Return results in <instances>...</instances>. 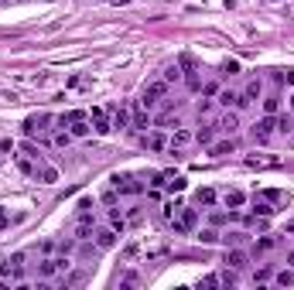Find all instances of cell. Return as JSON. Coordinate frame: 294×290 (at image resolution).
Returning a JSON list of instances; mask_svg holds the SVG:
<instances>
[{
  "label": "cell",
  "mask_w": 294,
  "mask_h": 290,
  "mask_svg": "<svg viewBox=\"0 0 294 290\" xmlns=\"http://www.w3.org/2000/svg\"><path fill=\"white\" fill-rule=\"evenodd\" d=\"M52 123H55L52 113H31V116L21 123V130H24V137H38V140H41V137L52 134Z\"/></svg>",
  "instance_id": "1"
},
{
  "label": "cell",
  "mask_w": 294,
  "mask_h": 290,
  "mask_svg": "<svg viewBox=\"0 0 294 290\" xmlns=\"http://www.w3.org/2000/svg\"><path fill=\"white\" fill-rule=\"evenodd\" d=\"M195 225H199V212H195V208H185V205H181L178 212L171 215V232H175V235L195 232Z\"/></svg>",
  "instance_id": "2"
},
{
  "label": "cell",
  "mask_w": 294,
  "mask_h": 290,
  "mask_svg": "<svg viewBox=\"0 0 294 290\" xmlns=\"http://www.w3.org/2000/svg\"><path fill=\"white\" fill-rule=\"evenodd\" d=\"M164 96H168V82H164V78H154V82H147L144 92H140V106H144V110H154Z\"/></svg>",
  "instance_id": "3"
},
{
  "label": "cell",
  "mask_w": 294,
  "mask_h": 290,
  "mask_svg": "<svg viewBox=\"0 0 294 290\" xmlns=\"http://www.w3.org/2000/svg\"><path fill=\"white\" fill-rule=\"evenodd\" d=\"M274 134H277V116H267V113H263L260 120L253 123V130H250L253 144H271Z\"/></svg>",
  "instance_id": "4"
},
{
  "label": "cell",
  "mask_w": 294,
  "mask_h": 290,
  "mask_svg": "<svg viewBox=\"0 0 294 290\" xmlns=\"http://www.w3.org/2000/svg\"><path fill=\"white\" fill-rule=\"evenodd\" d=\"M113 191L116 195H140L144 184H140L137 174H113Z\"/></svg>",
  "instance_id": "5"
},
{
  "label": "cell",
  "mask_w": 294,
  "mask_h": 290,
  "mask_svg": "<svg viewBox=\"0 0 294 290\" xmlns=\"http://www.w3.org/2000/svg\"><path fill=\"white\" fill-rule=\"evenodd\" d=\"M113 113L110 110H103V106H96V110L89 113V123H92V134H100V137H106L110 130H113V120H110Z\"/></svg>",
  "instance_id": "6"
},
{
  "label": "cell",
  "mask_w": 294,
  "mask_h": 290,
  "mask_svg": "<svg viewBox=\"0 0 294 290\" xmlns=\"http://www.w3.org/2000/svg\"><path fill=\"white\" fill-rule=\"evenodd\" d=\"M0 277H4V280H21L24 277V253L7 256V263L0 267Z\"/></svg>",
  "instance_id": "7"
},
{
  "label": "cell",
  "mask_w": 294,
  "mask_h": 290,
  "mask_svg": "<svg viewBox=\"0 0 294 290\" xmlns=\"http://www.w3.org/2000/svg\"><path fill=\"white\" fill-rule=\"evenodd\" d=\"M253 198H263L267 205H274V208H284V205L291 201V195H287L284 188H260L257 195H253Z\"/></svg>",
  "instance_id": "8"
},
{
  "label": "cell",
  "mask_w": 294,
  "mask_h": 290,
  "mask_svg": "<svg viewBox=\"0 0 294 290\" xmlns=\"http://www.w3.org/2000/svg\"><path fill=\"white\" fill-rule=\"evenodd\" d=\"M247 168H250V171H271V168H281V157L250 154V157H247Z\"/></svg>",
  "instance_id": "9"
},
{
  "label": "cell",
  "mask_w": 294,
  "mask_h": 290,
  "mask_svg": "<svg viewBox=\"0 0 294 290\" xmlns=\"http://www.w3.org/2000/svg\"><path fill=\"white\" fill-rule=\"evenodd\" d=\"M223 263H226L229 270H243V267L250 263V253H247V249H239V246H233V249L226 253V259H223Z\"/></svg>",
  "instance_id": "10"
},
{
  "label": "cell",
  "mask_w": 294,
  "mask_h": 290,
  "mask_svg": "<svg viewBox=\"0 0 294 290\" xmlns=\"http://www.w3.org/2000/svg\"><path fill=\"white\" fill-rule=\"evenodd\" d=\"M92 243L100 246V249H113L116 246V229L113 225H110V229H96V232H92Z\"/></svg>",
  "instance_id": "11"
},
{
  "label": "cell",
  "mask_w": 294,
  "mask_h": 290,
  "mask_svg": "<svg viewBox=\"0 0 294 290\" xmlns=\"http://www.w3.org/2000/svg\"><path fill=\"white\" fill-rule=\"evenodd\" d=\"M257 99H260V78H253L247 89L239 92V110H243V106H250V102H257Z\"/></svg>",
  "instance_id": "12"
},
{
  "label": "cell",
  "mask_w": 294,
  "mask_h": 290,
  "mask_svg": "<svg viewBox=\"0 0 294 290\" xmlns=\"http://www.w3.org/2000/svg\"><path fill=\"white\" fill-rule=\"evenodd\" d=\"M192 140H195L192 130H185V126H175V134L168 137V147H188Z\"/></svg>",
  "instance_id": "13"
},
{
  "label": "cell",
  "mask_w": 294,
  "mask_h": 290,
  "mask_svg": "<svg viewBox=\"0 0 294 290\" xmlns=\"http://www.w3.org/2000/svg\"><path fill=\"white\" fill-rule=\"evenodd\" d=\"M215 130H223V134L233 137V134L239 130V116H236V113H226V116H219V120H215Z\"/></svg>",
  "instance_id": "14"
},
{
  "label": "cell",
  "mask_w": 294,
  "mask_h": 290,
  "mask_svg": "<svg viewBox=\"0 0 294 290\" xmlns=\"http://www.w3.org/2000/svg\"><path fill=\"white\" fill-rule=\"evenodd\" d=\"M223 205H226V208H243V205H247V195L239 188H229V191H223Z\"/></svg>",
  "instance_id": "15"
},
{
  "label": "cell",
  "mask_w": 294,
  "mask_h": 290,
  "mask_svg": "<svg viewBox=\"0 0 294 290\" xmlns=\"http://www.w3.org/2000/svg\"><path fill=\"white\" fill-rule=\"evenodd\" d=\"M144 147H147V150H154V154H161V150L168 147V137H164V134H144Z\"/></svg>",
  "instance_id": "16"
},
{
  "label": "cell",
  "mask_w": 294,
  "mask_h": 290,
  "mask_svg": "<svg viewBox=\"0 0 294 290\" xmlns=\"http://www.w3.org/2000/svg\"><path fill=\"white\" fill-rule=\"evenodd\" d=\"M274 246H277V235H257V243H253V253H257V256H263V253H271Z\"/></svg>",
  "instance_id": "17"
},
{
  "label": "cell",
  "mask_w": 294,
  "mask_h": 290,
  "mask_svg": "<svg viewBox=\"0 0 294 290\" xmlns=\"http://www.w3.org/2000/svg\"><path fill=\"white\" fill-rule=\"evenodd\" d=\"M277 134H281V137L294 134V116H291V113H277Z\"/></svg>",
  "instance_id": "18"
},
{
  "label": "cell",
  "mask_w": 294,
  "mask_h": 290,
  "mask_svg": "<svg viewBox=\"0 0 294 290\" xmlns=\"http://www.w3.org/2000/svg\"><path fill=\"white\" fill-rule=\"evenodd\" d=\"M17 171H21V174H28V178H34V174H38V161L17 154Z\"/></svg>",
  "instance_id": "19"
},
{
  "label": "cell",
  "mask_w": 294,
  "mask_h": 290,
  "mask_svg": "<svg viewBox=\"0 0 294 290\" xmlns=\"http://www.w3.org/2000/svg\"><path fill=\"white\" fill-rule=\"evenodd\" d=\"M236 150V144L233 140H219V144H209V154L212 157H226V154H233Z\"/></svg>",
  "instance_id": "20"
},
{
  "label": "cell",
  "mask_w": 294,
  "mask_h": 290,
  "mask_svg": "<svg viewBox=\"0 0 294 290\" xmlns=\"http://www.w3.org/2000/svg\"><path fill=\"white\" fill-rule=\"evenodd\" d=\"M34 178L41 181V184H55V181H58V171L48 168V164H38V174H34Z\"/></svg>",
  "instance_id": "21"
},
{
  "label": "cell",
  "mask_w": 294,
  "mask_h": 290,
  "mask_svg": "<svg viewBox=\"0 0 294 290\" xmlns=\"http://www.w3.org/2000/svg\"><path fill=\"white\" fill-rule=\"evenodd\" d=\"M274 212H277L274 205H267V201H263V198H253V215H260V219H271Z\"/></svg>",
  "instance_id": "22"
},
{
  "label": "cell",
  "mask_w": 294,
  "mask_h": 290,
  "mask_svg": "<svg viewBox=\"0 0 294 290\" xmlns=\"http://www.w3.org/2000/svg\"><path fill=\"white\" fill-rule=\"evenodd\" d=\"M130 126H137V130H147V110L137 102V110H134V116H130Z\"/></svg>",
  "instance_id": "23"
},
{
  "label": "cell",
  "mask_w": 294,
  "mask_h": 290,
  "mask_svg": "<svg viewBox=\"0 0 294 290\" xmlns=\"http://www.w3.org/2000/svg\"><path fill=\"white\" fill-rule=\"evenodd\" d=\"M219 102H223V106H236L239 110V92H233V89H219Z\"/></svg>",
  "instance_id": "24"
},
{
  "label": "cell",
  "mask_w": 294,
  "mask_h": 290,
  "mask_svg": "<svg viewBox=\"0 0 294 290\" xmlns=\"http://www.w3.org/2000/svg\"><path fill=\"white\" fill-rule=\"evenodd\" d=\"M195 201L209 208V205H215V191L212 188H199V191H195Z\"/></svg>",
  "instance_id": "25"
},
{
  "label": "cell",
  "mask_w": 294,
  "mask_h": 290,
  "mask_svg": "<svg viewBox=\"0 0 294 290\" xmlns=\"http://www.w3.org/2000/svg\"><path fill=\"white\" fill-rule=\"evenodd\" d=\"M110 225H113L116 232H127V215L120 212V208H113V212H110Z\"/></svg>",
  "instance_id": "26"
},
{
  "label": "cell",
  "mask_w": 294,
  "mask_h": 290,
  "mask_svg": "<svg viewBox=\"0 0 294 290\" xmlns=\"http://www.w3.org/2000/svg\"><path fill=\"white\" fill-rule=\"evenodd\" d=\"M212 130H215V123H205L202 130L195 134V140H199V144H205V147H209V144H212Z\"/></svg>",
  "instance_id": "27"
},
{
  "label": "cell",
  "mask_w": 294,
  "mask_h": 290,
  "mask_svg": "<svg viewBox=\"0 0 294 290\" xmlns=\"http://www.w3.org/2000/svg\"><path fill=\"white\" fill-rule=\"evenodd\" d=\"M274 283H277V287H291V283H294V270H281V273H274Z\"/></svg>",
  "instance_id": "28"
},
{
  "label": "cell",
  "mask_w": 294,
  "mask_h": 290,
  "mask_svg": "<svg viewBox=\"0 0 294 290\" xmlns=\"http://www.w3.org/2000/svg\"><path fill=\"white\" fill-rule=\"evenodd\" d=\"M124 215H127V229H134V225L144 222V208H130V212H124Z\"/></svg>",
  "instance_id": "29"
},
{
  "label": "cell",
  "mask_w": 294,
  "mask_h": 290,
  "mask_svg": "<svg viewBox=\"0 0 294 290\" xmlns=\"http://www.w3.org/2000/svg\"><path fill=\"white\" fill-rule=\"evenodd\" d=\"M263 113H267V116H277V113H281V99H277V96H267V99H263Z\"/></svg>",
  "instance_id": "30"
},
{
  "label": "cell",
  "mask_w": 294,
  "mask_h": 290,
  "mask_svg": "<svg viewBox=\"0 0 294 290\" xmlns=\"http://www.w3.org/2000/svg\"><path fill=\"white\" fill-rule=\"evenodd\" d=\"M17 154H24V157H31V161H38V164H41V150H38L34 144H21V147H17Z\"/></svg>",
  "instance_id": "31"
},
{
  "label": "cell",
  "mask_w": 294,
  "mask_h": 290,
  "mask_svg": "<svg viewBox=\"0 0 294 290\" xmlns=\"http://www.w3.org/2000/svg\"><path fill=\"white\" fill-rule=\"evenodd\" d=\"M110 113H113V130L116 126H130V113L127 110H110Z\"/></svg>",
  "instance_id": "32"
},
{
  "label": "cell",
  "mask_w": 294,
  "mask_h": 290,
  "mask_svg": "<svg viewBox=\"0 0 294 290\" xmlns=\"http://www.w3.org/2000/svg\"><path fill=\"white\" fill-rule=\"evenodd\" d=\"M219 239H223V235L215 232V229H202V232H199V243H205V246H212V243H219Z\"/></svg>",
  "instance_id": "33"
},
{
  "label": "cell",
  "mask_w": 294,
  "mask_h": 290,
  "mask_svg": "<svg viewBox=\"0 0 294 290\" xmlns=\"http://www.w3.org/2000/svg\"><path fill=\"white\" fill-rule=\"evenodd\" d=\"M164 188H168L171 195H175V191H185V178H181V174H171V178H168V184H164Z\"/></svg>",
  "instance_id": "34"
},
{
  "label": "cell",
  "mask_w": 294,
  "mask_h": 290,
  "mask_svg": "<svg viewBox=\"0 0 294 290\" xmlns=\"http://www.w3.org/2000/svg\"><path fill=\"white\" fill-rule=\"evenodd\" d=\"M34 249H38L41 256H52V253H55V249H58V243H55V239H45V243H38V246H34Z\"/></svg>",
  "instance_id": "35"
},
{
  "label": "cell",
  "mask_w": 294,
  "mask_h": 290,
  "mask_svg": "<svg viewBox=\"0 0 294 290\" xmlns=\"http://www.w3.org/2000/svg\"><path fill=\"white\" fill-rule=\"evenodd\" d=\"M223 75H229V78L239 75V62L236 58H226V62H223Z\"/></svg>",
  "instance_id": "36"
},
{
  "label": "cell",
  "mask_w": 294,
  "mask_h": 290,
  "mask_svg": "<svg viewBox=\"0 0 294 290\" xmlns=\"http://www.w3.org/2000/svg\"><path fill=\"white\" fill-rule=\"evenodd\" d=\"M274 78H277V82H284V86H291V89H294V68H284V72H277Z\"/></svg>",
  "instance_id": "37"
},
{
  "label": "cell",
  "mask_w": 294,
  "mask_h": 290,
  "mask_svg": "<svg viewBox=\"0 0 294 290\" xmlns=\"http://www.w3.org/2000/svg\"><path fill=\"white\" fill-rule=\"evenodd\" d=\"M243 239H247V232H226V235H223V243H226V246H239Z\"/></svg>",
  "instance_id": "38"
},
{
  "label": "cell",
  "mask_w": 294,
  "mask_h": 290,
  "mask_svg": "<svg viewBox=\"0 0 294 290\" xmlns=\"http://www.w3.org/2000/svg\"><path fill=\"white\" fill-rule=\"evenodd\" d=\"M178 78H181L178 65H168V68H164V82H168V86H171V82H178Z\"/></svg>",
  "instance_id": "39"
},
{
  "label": "cell",
  "mask_w": 294,
  "mask_h": 290,
  "mask_svg": "<svg viewBox=\"0 0 294 290\" xmlns=\"http://www.w3.org/2000/svg\"><path fill=\"white\" fill-rule=\"evenodd\" d=\"M52 140H55V147H68V140H72V134H68V130H58V134L52 137Z\"/></svg>",
  "instance_id": "40"
},
{
  "label": "cell",
  "mask_w": 294,
  "mask_h": 290,
  "mask_svg": "<svg viewBox=\"0 0 294 290\" xmlns=\"http://www.w3.org/2000/svg\"><path fill=\"white\" fill-rule=\"evenodd\" d=\"M120 283H124V287H137V283H140V277H137V273H124V280H120Z\"/></svg>",
  "instance_id": "41"
},
{
  "label": "cell",
  "mask_w": 294,
  "mask_h": 290,
  "mask_svg": "<svg viewBox=\"0 0 294 290\" xmlns=\"http://www.w3.org/2000/svg\"><path fill=\"white\" fill-rule=\"evenodd\" d=\"M267 280H271V270H257L253 273V283H267Z\"/></svg>",
  "instance_id": "42"
},
{
  "label": "cell",
  "mask_w": 294,
  "mask_h": 290,
  "mask_svg": "<svg viewBox=\"0 0 294 290\" xmlns=\"http://www.w3.org/2000/svg\"><path fill=\"white\" fill-rule=\"evenodd\" d=\"M199 287H219V273H212V277L199 280Z\"/></svg>",
  "instance_id": "43"
},
{
  "label": "cell",
  "mask_w": 294,
  "mask_h": 290,
  "mask_svg": "<svg viewBox=\"0 0 294 290\" xmlns=\"http://www.w3.org/2000/svg\"><path fill=\"white\" fill-rule=\"evenodd\" d=\"M178 208H181V201H168V205H164V215H168V219H171V215L178 212Z\"/></svg>",
  "instance_id": "44"
},
{
  "label": "cell",
  "mask_w": 294,
  "mask_h": 290,
  "mask_svg": "<svg viewBox=\"0 0 294 290\" xmlns=\"http://www.w3.org/2000/svg\"><path fill=\"white\" fill-rule=\"evenodd\" d=\"M7 225H11V215H7V208H0V232H4Z\"/></svg>",
  "instance_id": "45"
},
{
  "label": "cell",
  "mask_w": 294,
  "mask_h": 290,
  "mask_svg": "<svg viewBox=\"0 0 294 290\" xmlns=\"http://www.w3.org/2000/svg\"><path fill=\"white\" fill-rule=\"evenodd\" d=\"M79 212H92V198H82L79 201Z\"/></svg>",
  "instance_id": "46"
},
{
  "label": "cell",
  "mask_w": 294,
  "mask_h": 290,
  "mask_svg": "<svg viewBox=\"0 0 294 290\" xmlns=\"http://www.w3.org/2000/svg\"><path fill=\"white\" fill-rule=\"evenodd\" d=\"M287 267H294V253H287Z\"/></svg>",
  "instance_id": "47"
},
{
  "label": "cell",
  "mask_w": 294,
  "mask_h": 290,
  "mask_svg": "<svg viewBox=\"0 0 294 290\" xmlns=\"http://www.w3.org/2000/svg\"><path fill=\"white\" fill-rule=\"evenodd\" d=\"M113 4H130V0H113Z\"/></svg>",
  "instance_id": "48"
},
{
  "label": "cell",
  "mask_w": 294,
  "mask_h": 290,
  "mask_svg": "<svg viewBox=\"0 0 294 290\" xmlns=\"http://www.w3.org/2000/svg\"><path fill=\"white\" fill-rule=\"evenodd\" d=\"M287 232H294V222H291V225H287Z\"/></svg>",
  "instance_id": "49"
}]
</instances>
